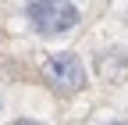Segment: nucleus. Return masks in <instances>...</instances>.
Listing matches in <instances>:
<instances>
[{
	"label": "nucleus",
	"instance_id": "3",
	"mask_svg": "<svg viewBox=\"0 0 128 125\" xmlns=\"http://www.w3.org/2000/svg\"><path fill=\"white\" fill-rule=\"evenodd\" d=\"M11 125H43V121H36V118H14Z\"/></svg>",
	"mask_w": 128,
	"mask_h": 125
},
{
	"label": "nucleus",
	"instance_id": "1",
	"mask_svg": "<svg viewBox=\"0 0 128 125\" xmlns=\"http://www.w3.org/2000/svg\"><path fill=\"white\" fill-rule=\"evenodd\" d=\"M25 18L39 36H68L78 25V7L71 0H25Z\"/></svg>",
	"mask_w": 128,
	"mask_h": 125
},
{
	"label": "nucleus",
	"instance_id": "4",
	"mask_svg": "<svg viewBox=\"0 0 128 125\" xmlns=\"http://www.w3.org/2000/svg\"><path fill=\"white\" fill-rule=\"evenodd\" d=\"M107 125H128V121H121V118H118V121H107Z\"/></svg>",
	"mask_w": 128,
	"mask_h": 125
},
{
	"label": "nucleus",
	"instance_id": "2",
	"mask_svg": "<svg viewBox=\"0 0 128 125\" xmlns=\"http://www.w3.org/2000/svg\"><path fill=\"white\" fill-rule=\"evenodd\" d=\"M43 82L60 97H71V93H78L86 86V65L75 54H57L43 65Z\"/></svg>",
	"mask_w": 128,
	"mask_h": 125
}]
</instances>
